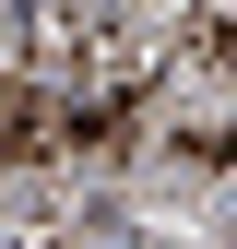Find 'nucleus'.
<instances>
[{
    "label": "nucleus",
    "instance_id": "f257e3e1",
    "mask_svg": "<svg viewBox=\"0 0 237 249\" xmlns=\"http://www.w3.org/2000/svg\"><path fill=\"white\" fill-rule=\"evenodd\" d=\"M59 119H71V95H48V83H0V166H48V154H71Z\"/></svg>",
    "mask_w": 237,
    "mask_h": 249
},
{
    "label": "nucleus",
    "instance_id": "f03ea898",
    "mask_svg": "<svg viewBox=\"0 0 237 249\" xmlns=\"http://www.w3.org/2000/svg\"><path fill=\"white\" fill-rule=\"evenodd\" d=\"M178 154H202V166H225V178H237V131H190Z\"/></svg>",
    "mask_w": 237,
    "mask_h": 249
},
{
    "label": "nucleus",
    "instance_id": "7ed1b4c3",
    "mask_svg": "<svg viewBox=\"0 0 237 249\" xmlns=\"http://www.w3.org/2000/svg\"><path fill=\"white\" fill-rule=\"evenodd\" d=\"M202 59H214V71H237V24H214V36H202Z\"/></svg>",
    "mask_w": 237,
    "mask_h": 249
}]
</instances>
